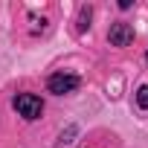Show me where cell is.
<instances>
[{"label": "cell", "mask_w": 148, "mask_h": 148, "mask_svg": "<svg viewBox=\"0 0 148 148\" xmlns=\"http://www.w3.org/2000/svg\"><path fill=\"white\" fill-rule=\"evenodd\" d=\"M79 87H82V76L67 73V70H58V73H52V76L47 79V90L52 96H70V93H76Z\"/></svg>", "instance_id": "obj_1"}, {"label": "cell", "mask_w": 148, "mask_h": 148, "mask_svg": "<svg viewBox=\"0 0 148 148\" xmlns=\"http://www.w3.org/2000/svg\"><path fill=\"white\" fill-rule=\"evenodd\" d=\"M12 108H15L18 116H23L26 122H35V119H41V113H44V102H41V96H35V93H18V96L12 99Z\"/></svg>", "instance_id": "obj_2"}, {"label": "cell", "mask_w": 148, "mask_h": 148, "mask_svg": "<svg viewBox=\"0 0 148 148\" xmlns=\"http://www.w3.org/2000/svg\"><path fill=\"white\" fill-rule=\"evenodd\" d=\"M108 41H110L113 47H131V44H134V26L125 23V21L110 23V29H108Z\"/></svg>", "instance_id": "obj_3"}, {"label": "cell", "mask_w": 148, "mask_h": 148, "mask_svg": "<svg viewBox=\"0 0 148 148\" xmlns=\"http://www.w3.org/2000/svg\"><path fill=\"white\" fill-rule=\"evenodd\" d=\"M90 18H93V6H82V9H79V23H76L79 35H84V32L90 29Z\"/></svg>", "instance_id": "obj_4"}, {"label": "cell", "mask_w": 148, "mask_h": 148, "mask_svg": "<svg viewBox=\"0 0 148 148\" xmlns=\"http://www.w3.org/2000/svg\"><path fill=\"white\" fill-rule=\"evenodd\" d=\"M134 102H136V108H139V110H148V84H139V87H136Z\"/></svg>", "instance_id": "obj_5"}, {"label": "cell", "mask_w": 148, "mask_h": 148, "mask_svg": "<svg viewBox=\"0 0 148 148\" xmlns=\"http://www.w3.org/2000/svg\"><path fill=\"white\" fill-rule=\"evenodd\" d=\"M76 134H79V128H76V125H70L67 131H61V136H58V145H70Z\"/></svg>", "instance_id": "obj_6"}, {"label": "cell", "mask_w": 148, "mask_h": 148, "mask_svg": "<svg viewBox=\"0 0 148 148\" xmlns=\"http://www.w3.org/2000/svg\"><path fill=\"white\" fill-rule=\"evenodd\" d=\"M131 6H134V0H119V9H122V12H128Z\"/></svg>", "instance_id": "obj_7"}, {"label": "cell", "mask_w": 148, "mask_h": 148, "mask_svg": "<svg viewBox=\"0 0 148 148\" xmlns=\"http://www.w3.org/2000/svg\"><path fill=\"white\" fill-rule=\"evenodd\" d=\"M145 61H148V52H145Z\"/></svg>", "instance_id": "obj_8"}]
</instances>
